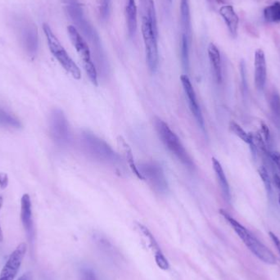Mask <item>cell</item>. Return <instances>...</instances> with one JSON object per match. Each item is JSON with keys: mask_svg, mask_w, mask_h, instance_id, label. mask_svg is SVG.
Returning a JSON list of instances; mask_svg holds the SVG:
<instances>
[{"mask_svg": "<svg viewBox=\"0 0 280 280\" xmlns=\"http://www.w3.org/2000/svg\"><path fill=\"white\" fill-rule=\"evenodd\" d=\"M111 0H100L99 5V14L101 19L107 21L109 18L111 12Z\"/></svg>", "mask_w": 280, "mask_h": 280, "instance_id": "27", "label": "cell"}, {"mask_svg": "<svg viewBox=\"0 0 280 280\" xmlns=\"http://www.w3.org/2000/svg\"><path fill=\"white\" fill-rule=\"evenodd\" d=\"M180 27L181 35L187 37L189 41H192V22L188 0L180 1Z\"/></svg>", "mask_w": 280, "mask_h": 280, "instance_id": "17", "label": "cell"}, {"mask_svg": "<svg viewBox=\"0 0 280 280\" xmlns=\"http://www.w3.org/2000/svg\"><path fill=\"white\" fill-rule=\"evenodd\" d=\"M278 202H279V204H280V193H279V195H278Z\"/></svg>", "mask_w": 280, "mask_h": 280, "instance_id": "38", "label": "cell"}, {"mask_svg": "<svg viewBox=\"0 0 280 280\" xmlns=\"http://www.w3.org/2000/svg\"><path fill=\"white\" fill-rule=\"evenodd\" d=\"M21 220L30 244L34 242V228L32 217V204L30 195L24 194L21 199Z\"/></svg>", "mask_w": 280, "mask_h": 280, "instance_id": "13", "label": "cell"}, {"mask_svg": "<svg viewBox=\"0 0 280 280\" xmlns=\"http://www.w3.org/2000/svg\"><path fill=\"white\" fill-rule=\"evenodd\" d=\"M258 173L259 176L261 177V180L263 181V184L264 185H265V190L267 192V194L269 195V196H271V181H270V178H269L267 170H266L265 167H261L258 169Z\"/></svg>", "mask_w": 280, "mask_h": 280, "instance_id": "26", "label": "cell"}, {"mask_svg": "<svg viewBox=\"0 0 280 280\" xmlns=\"http://www.w3.org/2000/svg\"><path fill=\"white\" fill-rule=\"evenodd\" d=\"M64 3L66 13H68L69 17L75 24V27L82 32L85 38L92 45L100 62H103L104 58L100 37L89 20L86 19L82 5L78 0H64Z\"/></svg>", "mask_w": 280, "mask_h": 280, "instance_id": "1", "label": "cell"}, {"mask_svg": "<svg viewBox=\"0 0 280 280\" xmlns=\"http://www.w3.org/2000/svg\"><path fill=\"white\" fill-rule=\"evenodd\" d=\"M154 126L159 139L172 155L176 156L183 165L188 169H193L194 163L191 158L190 155L187 152L183 143L180 141L176 133L174 132L169 126L160 118H156L154 121Z\"/></svg>", "mask_w": 280, "mask_h": 280, "instance_id": "4", "label": "cell"}, {"mask_svg": "<svg viewBox=\"0 0 280 280\" xmlns=\"http://www.w3.org/2000/svg\"><path fill=\"white\" fill-rule=\"evenodd\" d=\"M141 21L142 35L145 46L147 63L151 72H156L159 64L157 26L148 20L141 19Z\"/></svg>", "mask_w": 280, "mask_h": 280, "instance_id": "8", "label": "cell"}, {"mask_svg": "<svg viewBox=\"0 0 280 280\" xmlns=\"http://www.w3.org/2000/svg\"><path fill=\"white\" fill-rule=\"evenodd\" d=\"M27 252L26 243H22L9 256L5 266L0 273V280H14L18 274L24 257Z\"/></svg>", "mask_w": 280, "mask_h": 280, "instance_id": "11", "label": "cell"}, {"mask_svg": "<svg viewBox=\"0 0 280 280\" xmlns=\"http://www.w3.org/2000/svg\"><path fill=\"white\" fill-rule=\"evenodd\" d=\"M139 5L141 19L148 20L154 25L157 26L156 9L153 0H139Z\"/></svg>", "mask_w": 280, "mask_h": 280, "instance_id": "21", "label": "cell"}, {"mask_svg": "<svg viewBox=\"0 0 280 280\" xmlns=\"http://www.w3.org/2000/svg\"><path fill=\"white\" fill-rule=\"evenodd\" d=\"M220 16L226 24L227 28L229 29V33L233 38H236L237 34V28L239 18L237 17V13L234 11L233 7L230 5L222 6L220 9Z\"/></svg>", "mask_w": 280, "mask_h": 280, "instance_id": "16", "label": "cell"}, {"mask_svg": "<svg viewBox=\"0 0 280 280\" xmlns=\"http://www.w3.org/2000/svg\"><path fill=\"white\" fill-rule=\"evenodd\" d=\"M261 132L263 134L264 139H265V143L266 146L269 147L270 146V143H271V137H270V133H269V128L265 123H261ZM269 149V148H268Z\"/></svg>", "mask_w": 280, "mask_h": 280, "instance_id": "30", "label": "cell"}, {"mask_svg": "<svg viewBox=\"0 0 280 280\" xmlns=\"http://www.w3.org/2000/svg\"><path fill=\"white\" fill-rule=\"evenodd\" d=\"M3 204H4V197L2 195H0V210L2 208ZM3 240H4V233H3L2 228L0 225V243L3 242Z\"/></svg>", "mask_w": 280, "mask_h": 280, "instance_id": "35", "label": "cell"}, {"mask_svg": "<svg viewBox=\"0 0 280 280\" xmlns=\"http://www.w3.org/2000/svg\"><path fill=\"white\" fill-rule=\"evenodd\" d=\"M255 85L257 90H263L265 88L266 77H267V68L265 56L262 50H257L255 53Z\"/></svg>", "mask_w": 280, "mask_h": 280, "instance_id": "14", "label": "cell"}, {"mask_svg": "<svg viewBox=\"0 0 280 280\" xmlns=\"http://www.w3.org/2000/svg\"><path fill=\"white\" fill-rule=\"evenodd\" d=\"M221 216L227 220L230 226L235 231L237 236L241 238L247 248L261 261L269 265H274L276 263V257L271 251L268 249L263 244H261L257 237H255L248 229L237 222L230 215L228 214L224 210H220Z\"/></svg>", "mask_w": 280, "mask_h": 280, "instance_id": "3", "label": "cell"}, {"mask_svg": "<svg viewBox=\"0 0 280 280\" xmlns=\"http://www.w3.org/2000/svg\"><path fill=\"white\" fill-rule=\"evenodd\" d=\"M274 182L276 188H278V190L279 191L280 193V176L277 175V174H274Z\"/></svg>", "mask_w": 280, "mask_h": 280, "instance_id": "37", "label": "cell"}, {"mask_svg": "<svg viewBox=\"0 0 280 280\" xmlns=\"http://www.w3.org/2000/svg\"><path fill=\"white\" fill-rule=\"evenodd\" d=\"M116 141H117L118 148H119L121 152H122L123 158L127 162L129 167L131 168V171H132L133 173L135 174V176L138 179L143 180L141 174L139 173L138 166L135 163V157H134L132 150H131V147L129 145V143L126 141V139L122 137V136H118Z\"/></svg>", "mask_w": 280, "mask_h": 280, "instance_id": "18", "label": "cell"}, {"mask_svg": "<svg viewBox=\"0 0 280 280\" xmlns=\"http://www.w3.org/2000/svg\"><path fill=\"white\" fill-rule=\"evenodd\" d=\"M0 127L4 128L20 129L22 123L16 116L0 106Z\"/></svg>", "mask_w": 280, "mask_h": 280, "instance_id": "22", "label": "cell"}, {"mask_svg": "<svg viewBox=\"0 0 280 280\" xmlns=\"http://www.w3.org/2000/svg\"><path fill=\"white\" fill-rule=\"evenodd\" d=\"M9 176L6 173H0V188L2 189H5V188L9 185Z\"/></svg>", "mask_w": 280, "mask_h": 280, "instance_id": "32", "label": "cell"}, {"mask_svg": "<svg viewBox=\"0 0 280 280\" xmlns=\"http://www.w3.org/2000/svg\"><path fill=\"white\" fill-rule=\"evenodd\" d=\"M271 109L275 115H280V97L278 94H273L271 98Z\"/></svg>", "mask_w": 280, "mask_h": 280, "instance_id": "29", "label": "cell"}, {"mask_svg": "<svg viewBox=\"0 0 280 280\" xmlns=\"http://www.w3.org/2000/svg\"><path fill=\"white\" fill-rule=\"evenodd\" d=\"M208 51L212 74L214 76L215 81L217 83H220L222 81V66H221V57H220V50L214 44H210Z\"/></svg>", "mask_w": 280, "mask_h": 280, "instance_id": "19", "label": "cell"}, {"mask_svg": "<svg viewBox=\"0 0 280 280\" xmlns=\"http://www.w3.org/2000/svg\"><path fill=\"white\" fill-rule=\"evenodd\" d=\"M82 144L84 152L94 160L120 169V157L117 153L104 140L97 137L93 133L84 132L82 135Z\"/></svg>", "mask_w": 280, "mask_h": 280, "instance_id": "2", "label": "cell"}, {"mask_svg": "<svg viewBox=\"0 0 280 280\" xmlns=\"http://www.w3.org/2000/svg\"><path fill=\"white\" fill-rule=\"evenodd\" d=\"M212 166H213V169H214L216 178H217L219 184H220L223 196L226 199L227 201H229L231 199L230 188H229V183L227 180L226 176H225V171L223 169L222 166L220 164V162L215 157L212 158Z\"/></svg>", "mask_w": 280, "mask_h": 280, "instance_id": "20", "label": "cell"}, {"mask_svg": "<svg viewBox=\"0 0 280 280\" xmlns=\"http://www.w3.org/2000/svg\"><path fill=\"white\" fill-rule=\"evenodd\" d=\"M137 166L143 180L147 181L154 192L163 194L168 191L167 178L160 164L156 162H148Z\"/></svg>", "mask_w": 280, "mask_h": 280, "instance_id": "10", "label": "cell"}, {"mask_svg": "<svg viewBox=\"0 0 280 280\" xmlns=\"http://www.w3.org/2000/svg\"><path fill=\"white\" fill-rule=\"evenodd\" d=\"M17 280H32V274L30 272H26Z\"/></svg>", "mask_w": 280, "mask_h": 280, "instance_id": "36", "label": "cell"}, {"mask_svg": "<svg viewBox=\"0 0 280 280\" xmlns=\"http://www.w3.org/2000/svg\"><path fill=\"white\" fill-rule=\"evenodd\" d=\"M192 41H189L187 37L181 35L180 41V59L184 71H188L189 69V48Z\"/></svg>", "mask_w": 280, "mask_h": 280, "instance_id": "23", "label": "cell"}, {"mask_svg": "<svg viewBox=\"0 0 280 280\" xmlns=\"http://www.w3.org/2000/svg\"><path fill=\"white\" fill-rule=\"evenodd\" d=\"M269 158L271 161L272 163H274L275 164L277 169L278 170L280 173V153L278 152H269Z\"/></svg>", "mask_w": 280, "mask_h": 280, "instance_id": "31", "label": "cell"}, {"mask_svg": "<svg viewBox=\"0 0 280 280\" xmlns=\"http://www.w3.org/2000/svg\"><path fill=\"white\" fill-rule=\"evenodd\" d=\"M43 30L46 36L50 52L54 55V58L60 63L65 71L69 73L74 79H81L82 71L79 70V66H77L76 63L67 54V52L62 46L60 41H58V38L56 37L48 24H44Z\"/></svg>", "mask_w": 280, "mask_h": 280, "instance_id": "6", "label": "cell"}, {"mask_svg": "<svg viewBox=\"0 0 280 280\" xmlns=\"http://www.w3.org/2000/svg\"><path fill=\"white\" fill-rule=\"evenodd\" d=\"M264 17L268 22H280V2L266 7L264 10Z\"/></svg>", "mask_w": 280, "mask_h": 280, "instance_id": "24", "label": "cell"}, {"mask_svg": "<svg viewBox=\"0 0 280 280\" xmlns=\"http://www.w3.org/2000/svg\"><path fill=\"white\" fill-rule=\"evenodd\" d=\"M169 1H171V0H169Z\"/></svg>", "mask_w": 280, "mask_h": 280, "instance_id": "39", "label": "cell"}, {"mask_svg": "<svg viewBox=\"0 0 280 280\" xmlns=\"http://www.w3.org/2000/svg\"><path fill=\"white\" fill-rule=\"evenodd\" d=\"M82 280H97L96 277L94 275V273H93L91 270L90 269H86L84 270L83 272V278Z\"/></svg>", "mask_w": 280, "mask_h": 280, "instance_id": "33", "label": "cell"}, {"mask_svg": "<svg viewBox=\"0 0 280 280\" xmlns=\"http://www.w3.org/2000/svg\"><path fill=\"white\" fill-rule=\"evenodd\" d=\"M50 132L53 141L61 148H64L71 143V129L62 110L54 109L50 114Z\"/></svg>", "mask_w": 280, "mask_h": 280, "instance_id": "9", "label": "cell"}, {"mask_svg": "<svg viewBox=\"0 0 280 280\" xmlns=\"http://www.w3.org/2000/svg\"><path fill=\"white\" fill-rule=\"evenodd\" d=\"M229 131L233 133V135L239 138L241 140L248 143V144H252L253 143V137L251 134H248L246 131H244L242 127H240L239 125L237 124V122H229Z\"/></svg>", "mask_w": 280, "mask_h": 280, "instance_id": "25", "label": "cell"}, {"mask_svg": "<svg viewBox=\"0 0 280 280\" xmlns=\"http://www.w3.org/2000/svg\"><path fill=\"white\" fill-rule=\"evenodd\" d=\"M155 261H156V265H158V267H160L161 269H164V270L169 269V263L162 252H159L155 254Z\"/></svg>", "mask_w": 280, "mask_h": 280, "instance_id": "28", "label": "cell"}, {"mask_svg": "<svg viewBox=\"0 0 280 280\" xmlns=\"http://www.w3.org/2000/svg\"><path fill=\"white\" fill-rule=\"evenodd\" d=\"M125 11L129 36L133 38L137 31V6L135 0H125Z\"/></svg>", "mask_w": 280, "mask_h": 280, "instance_id": "15", "label": "cell"}, {"mask_svg": "<svg viewBox=\"0 0 280 280\" xmlns=\"http://www.w3.org/2000/svg\"><path fill=\"white\" fill-rule=\"evenodd\" d=\"M67 33L70 41L76 50L77 54H79V58H82L84 68L88 75L89 79L93 85L98 86V71L91 58V52L88 43L74 26H69L67 27Z\"/></svg>", "mask_w": 280, "mask_h": 280, "instance_id": "7", "label": "cell"}, {"mask_svg": "<svg viewBox=\"0 0 280 280\" xmlns=\"http://www.w3.org/2000/svg\"><path fill=\"white\" fill-rule=\"evenodd\" d=\"M180 81H181L184 93L186 94L189 108L192 111V115L197 121L199 127L203 131H204L205 130V123H204V116H203V113H202L201 108L199 107L196 93H195L194 89H193V86L191 83L190 79L188 78V75H182L180 76Z\"/></svg>", "mask_w": 280, "mask_h": 280, "instance_id": "12", "label": "cell"}, {"mask_svg": "<svg viewBox=\"0 0 280 280\" xmlns=\"http://www.w3.org/2000/svg\"><path fill=\"white\" fill-rule=\"evenodd\" d=\"M269 236H270V238H271L272 241L274 243V245H275L276 248L278 249V253L280 254V240L277 236L274 234V233L272 232H269Z\"/></svg>", "mask_w": 280, "mask_h": 280, "instance_id": "34", "label": "cell"}, {"mask_svg": "<svg viewBox=\"0 0 280 280\" xmlns=\"http://www.w3.org/2000/svg\"><path fill=\"white\" fill-rule=\"evenodd\" d=\"M13 25L20 44L28 56L33 58L38 49V30L34 22L22 16L13 17Z\"/></svg>", "mask_w": 280, "mask_h": 280, "instance_id": "5", "label": "cell"}]
</instances>
